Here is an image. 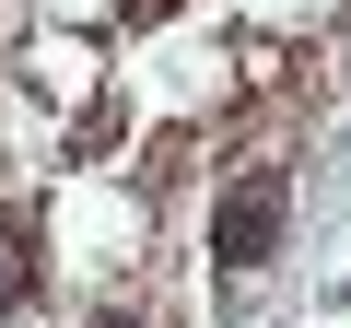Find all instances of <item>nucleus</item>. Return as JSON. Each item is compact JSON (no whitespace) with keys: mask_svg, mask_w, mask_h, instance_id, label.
I'll use <instances>...</instances> for the list:
<instances>
[{"mask_svg":"<svg viewBox=\"0 0 351 328\" xmlns=\"http://www.w3.org/2000/svg\"><path fill=\"white\" fill-rule=\"evenodd\" d=\"M281 223H293V176H281V164H246V176L211 200V258L223 270H269L281 258Z\"/></svg>","mask_w":351,"mask_h":328,"instance_id":"1","label":"nucleus"},{"mask_svg":"<svg viewBox=\"0 0 351 328\" xmlns=\"http://www.w3.org/2000/svg\"><path fill=\"white\" fill-rule=\"evenodd\" d=\"M36 293H47V235L24 211H0V316H24Z\"/></svg>","mask_w":351,"mask_h":328,"instance_id":"2","label":"nucleus"},{"mask_svg":"<svg viewBox=\"0 0 351 328\" xmlns=\"http://www.w3.org/2000/svg\"><path fill=\"white\" fill-rule=\"evenodd\" d=\"M82 328H141V316H117V305H106V316H82Z\"/></svg>","mask_w":351,"mask_h":328,"instance_id":"3","label":"nucleus"}]
</instances>
